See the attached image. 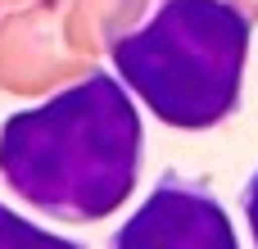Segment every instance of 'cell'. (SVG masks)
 Returning a JSON list of instances; mask_svg holds the SVG:
<instances>
[{
  "label": "cell",
  "instance_id": "5b68a950",
  "mask_svg": "<svg viewBox=\"0 0 258 249\" xmlns=\"http://www.w3.org/2000/svg\"><path fill=\"white\" fill-rule=\"evenodd\" d=\"M240 209H245V222H249V240L258 249V168L249 172V181H245V191H240Z\"/></svg>",
  "mask_w": 258,
  "mask_h": 249
},
{
  "label": "cell",
  "instance_id": "7a4b0ae2",
  "mask_svg": "<svg viewBox=\"0 0 258 249\" xmlns=\"http://www.w3.org/2000/svg\"><path fill=\"white\" fill-rule=\"evenodd\" d=\"M249 36L236 0H159L109 41V64L163 127L209 132L240 109Z\"/></svg>",
  "mask_w": 258,
  "mask_h": 249
},
{
  "label": "cell",
  "instance_id": "3957f363",
  "mask_svg": "<svg viewBox=\"0 0 258 249\" xmlns=\"http://www.w3.org/2000/svg\"><path fill=\"white\" fill-rule=\"evenodd\" d=\"M109 249H240V236L204 181L163 172L141 209L113 231Z\"/></svg>",
  "mask_w": 258,
  "mask_h": 249
},
{
  "label": "cell",
  "instance_id": "277c9868",
  "mask_svg": "<svg viewBox=\"0 0 258 249\" xmlns=\"http://www.w3.org/2000/svg\"><path fill=\"white\" fill-rule=\"evenodd\" d=\"M0 249H86L82 240H68V236H54L45 227H36L32 218L14 213L5 200H0Z\"/></svg>",
  "mask_w": 258,
  "mask_h": 249
},
{
  "label": "cell",
  "instance_id": "6da1fadb",
  "mask_svg": "<svg viewBox=\"0 0 258 249\" xmlns=\"http://www.w3.org/2000/svg\"><path fill=\"white\" fill-rule=\"evenodd\" d=\"M145 163L136 95L118 73H86L50 100L0 122V181L14 200L54 222L118 213Z\"/></svg>",
  "mask_w": 258,
  "mask_h": 249
}]
</instances>
